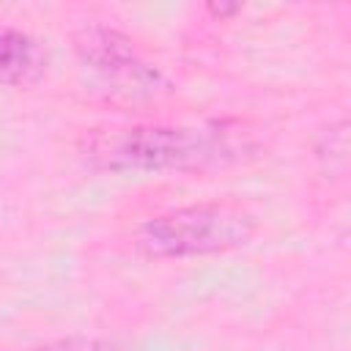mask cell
<instances>
[{"label":"cell","mask_w":351,"mask_h":351,"mask_svg":"<svg viewBox=\"0 0 351 351\" xmlns=\"http://www.w3.org/2000/svg\"><path fill=\"white\" fill-rule=\"evenodd\" d=\"M261 140L244 121L200 126H101L80 137V159L99 173H206L255 159Z\"/></svg>","instance_id":"obj_1"},{"label":"cell","mask_w":351,"mask_h":351,"mask_svg":"<svg viewBox=\"0 0 351 351\" xmlns=\"http://www.w3.org/2000/svg\"><path fill=\"white\" fill-rule=\"evenodd\" d=\"M258 217L239 200H206L162 211L132 230V247L154 261L225 255L258 236Z\"/></svg>","instance_id":"obj_2"},{"label":"cell","mask_w":351,"mask_h":351,"mask_svg":"<svg viewBox=\"0 0 351 351\" xmlns=\"http://www.w3.org/2000/svg\"><path fill=\"white\" fill-rule=\"evenodd\" d=\"M71 47L85 77L107 99L143 104L173 90V82L156 66H151L123 33L112 27L88 25L71 36Z\"/></svg>","instance_id":"obj_3"},{"label":"cell","mask_w":351,"mask_h":351,"mask_svg":"<svg viewBox=\"0 0 351 351\" xmlns=\"http://www.w3.org/2000/svg\"><path fill=\"white\" fill-rule=\"evenodd\" d=\"M47 71V52L30 33L0 25V90L30 88Z\"/></svg>","instance_id":"obj_4"},{"label":"cell","mask_w":351,"mask_h":351,"mask_svg":"<svg viewBox=\"0 0 351 351\" xmlns=\"http://www.w3.org/2000/svg\"><path fill=\"white\" fill-rule=\"evenodd\" d=\"M27 351H118V346L107 343V340H96V337H60Z\"/></svg>","instance_id":"obj_5"},{"label":"cell","mask_w":351,"mask_h":351,"mask_svg":"<svg viewBox=\"0 0 351 351\" xmlns=\"http://www.w3.org/2000/svg\"><path fill=\"white\" fill-rule=\"evenodd\" d=\"M206 11H208V14H214L217 19H225V16L239 14V11H241V5H239V3H208V5H206Z\"/></svg>","instance_id":"obj_6"}]
</instances>
